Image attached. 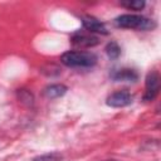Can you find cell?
<instances>
[{
	"label": "cell",
	"instance_id": "6da1fadb",
	"mask_svg": "<svg viewBox=\"0 0 161 161\" xmlns=\"http://www.w3.org/2000/svg\"><path fill=\"white\" fill-rule=\"evenodd\" d=\"M60 60L64 65L70 68H89L97 63V57L91 52L70 50L65 52L60 57Z\"/></svg>",
	"mask_w": 161,
	"mask_h": 161
},
{
	"label": "cell",
	"instance_id": "7a4b0ae2",
	"mask_svg": "<svg viewBox=\"0 0 161 161\" xmlns=\"http://www.w3.org/2000/svg\"><path fill=\"white\" fill-rule=\"evenodd\" d=\"M114 24L118 28H126V29H136V30H150L156 26L155 21L135 14H123L116 18Z\"/></svg>",
	"mask_w": 161,
	"mask_h": 161
},
{
	"label": "cell",
	"instance_id": "3957f363",
	"mask_svg": "<svg viewBox=\"0 0 161 161\" xmlns=\"http://www.w3.org/2000/svg\"><path fill=\"white\" fill-rule=\"evenodd\" d=\"M160 89V77L156 70H151L146 77V91L143 99L145 101H152Z\"/></svg>",
	"mask_w": 161,
	"mask_h": 161
},
{
	"label": "cell",
	"instance_id": "277c9868",
	"mask_svg": "<svg viewBox=\"0 0 161 161\" xmlns=\"http://www.w3.org/2000/svg\"><path fill=\"white\" fill-rule=\"evenodd\" d=\"M132 102V96L128 91L122 89V91H117L114 93H112L111 96H108L107 98V104L109 107H114V108H121V107H126Z\"/></svg>",
	"mask_w": 161,
	"mask_h": 161
},
{
	"label": "cell",
	"instance_id": "5b68a950",
	"mask_svg": "<svg viewBox=\"0 0 161 161\" xmlns=\"http://www.w3.org/2000/svg\"><path fill=\"white\" fill-rule=\"evenodd\" d=\"M83 26L88 31H94V33H101V34H107V29L103 23H101L98 19L93 16H84L82 19Z\"/></svg>",
	"mask_w": 161,
	"mask_h": 161
},
{
	"label": "cell",
	"instance_id": "8992f818",
	"mask_svg": "<svg viewBox=\"0 0 161 161\" xmlns=\"http://www.w3.org/2000/svg\"><path fill=\"white\" fill-rule=\"evenodd\" d=\"M112 79L117 80V82H121V80H128V82H135L137 80L138 78V74L136 70L133 69H130V68H122V69H118V70H114L112 74H111Z\"/></svg>",
	"mask_w": 161,
	"mask_h": 161
},
{
	"label": "cell",
	"instance_id": "52a82bcc",
	"mask_svg": "<svg viewBox=\"0 0 161 161\" xmlns=\"http://www.w3.org/2000/svg\"><path fill=\"white\" fill-rule=\"evenodd\" d=\"M72 43L77 47H93L98 44V38L88 34H75L72 36Z\"/></svg>",
	"mask_w": 161,
	"mask_h": 161
},
{
	"label": "cell",
	"instance_id": "ba28073f",
	"mask_svg": "<svg viewBox=\"0 0 161 161\" xmlns=\"http://www.w3.org/2000/svg\"><path fill=\"white\" fill-rule=\"evenodd\" d=\"M67 92V87L63 84H52L44 89V96L48 98H58L62 97Z\"/></svg>",
	"mask_w": 161,
	"mask_h": 161
},
{
	"label": "cell",
	"instance_id": "9c48e42d",
	"mask_svg": "<svg viewBox=\"0 0 161 161\" xmlns=\"http://www.w3.org/2000/svg\"><path fill=\"white\" fill-rule=\"evenodd\" d=\"M106 53H107V55H108L111 59H116V58H118L119 54H121V48L118 47V44H117L116 42H111V43H108L107 47H106Z\"/></svg>",
	"mask_w": 161,
	"mask_h": 161
},
{
	"label": "cell",
	"instance_id": "30bf717a",
	"mask_svg": "<svg viewBox=\"0 0 161 161\" xmlns=\"http://www.w3.org/2000/svg\"><path fill=\"white\" fill-rule=\"evenodd\" d=\"M121 5L127 9L141 10L145 6V1L143 0H126V1H121Z\"/></svg>",
	"mask_w": 161,
	"mask_h": 161
},
{
	"label": "cell",
	"instance_id": "8fae6325",
	"mask_svg": "<svg viewBox=\"0 0 161 161\" xmlns=\"http://www.w3.org/2000/svg\"><path fill=\"white\" fill-rule=\"evenodd\" d=\"M60 158L62 156L58 153H48V155H43V156L34 158V161H59Z\"/></svg>",
	"mask_w": 161,
	"mask_h": 161
}]
</instances>
